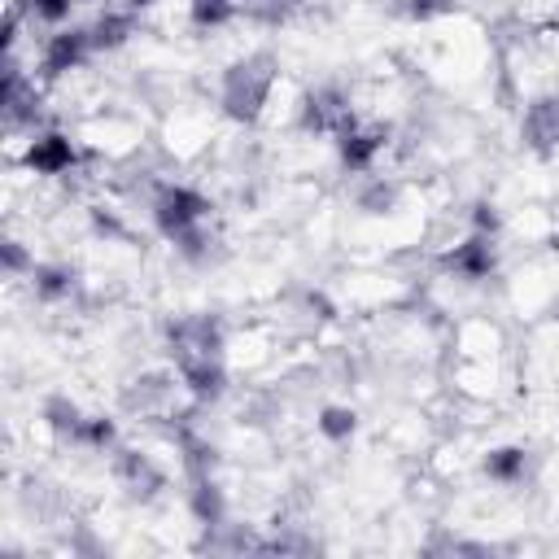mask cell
Returning <instances> with one entry per match:
<instances>
[{
	"mask_svg": "<svg viewBox=\"0 0 559 559\" xmlns=\"http://www.w3.org/2000/svg\"><path fill=\"white\" fill-rule=\"evenodd\" d=\"M354 428H358V415H354V406H345V402H328V406H319V415H314V432H319L328 445H345V441L354 437Z\"/></svg>",
	"mask_w": 559,
	"mask_h": 559,
	"instance_id": "2",
	"label": "cell"
},
{
	"mask_svg": "<svg viewBox=\"0 0 559 559\" xmlns=\"http://www.w3.org/2000/svg\"><path fill=\"white\" fill-rule=\"evenodd\" d=\"M555 319H559V306H555Z\"/></svg>",
	"mask_w": 559,
	"mask_h": 559,
	"instance_id": "3",
	"label": "cell"
},
{
	"mask_svg": "<svg viewBox=\"0 0 559 559\" xmlns=\"http://www.w3.org/2000/svg\"><path fill=\"white\" fill-rule=\"evenodd\" d=\"M480 472L498 489H524L533 480V454L524 445H493V450H485Z\"/></svg>",
	"mask_w": 559,
	"mask_h": 559,
	"instance_id": "1",
	"label": "cell"
}]
</instances>
